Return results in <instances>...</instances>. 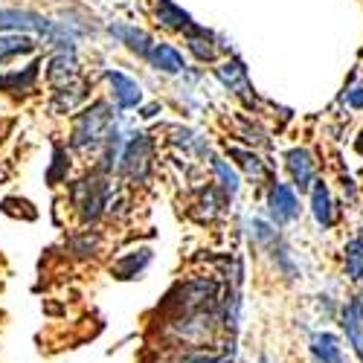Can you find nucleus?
Here are the masks:
<instances>
[{"label": "nucleus", "mask_w": 363, "mask_h": 363, "mask_svg": "<svg viewBox=\"0 0 363 363\" xmlns=\"http://www.w3.org/2000/svg\"><path fill=\"white\" fill-rule=\"evenodd\" d=\"M108 198H111V184L99 174H90L73 186V203L79 206V216L84 224L96 221L105 213Z\"/></svg>", "instance_id": "obj_1"}, {"label": "nucleus", "mask_w": 363, "mask_h": 363, "mask_svg": "<svg viewBox=\"0 0 363 363\" xmlns=\"http://www.w3.org/2000/svg\"><path fill=\"white\" fill-rule=\"evenodd\" d=\"M108 125H111V113L105 102H94L84 113H79L76 119V131H73V145L84 148V145H99L108 137Z\"/></svg>", "instance_id": "obj_2"}, {"label": "nucleus", "mask_w": 363, "mask_h": 363, "mask_svg": "<svg viewBox=\"0 0 363 363\" xmlns=\"http://www.w3.org/2000/svg\"><path fill=\"white\" fill-rule=\"evenodd\" d=\"M151 140L145 137V134H134V140L125 145V151H123V172L131 177V180H137V184H145L148 180V172H151Z\"/></svg>", "instance_id": "obj_3"}, {"label": "nucleus", "mask_w": 363, "mask_h": 363, "mask_svg": "<svg viewBox=\"0 0 363 363\" xmlns=\"http://www.w3.org/2000/svg\"><path fill=\"white\" fill-rule=\"evenodd\" d=\"M0 29H23V33H44L58 41V29L52 21H47L38 12H26V9H0Z\"/></svg>", "instance_id": "obj_4"}, {"label": "nucleus", "mask_w": 363, "mask_h": 363, "mask_svg": "<svg viewBox=\"0 0 363 363\" xmlns=\"http://www.w3.org/2000/svg\"><path fill=\"white\" fill-rule=\"evenodd\" d=\"M340 325L346 331V340L349 346L354 349V354L363 360V302L360 299H352L343 306L340 311Z\"/></svg>", "instance_id": "obj_5"}, {"label": "nucleus", "mask_w": 363, "mask_h": 363, "mask_svg": "<svg viewBox=\"0 0 363 363\" xmlns=\"http://www.w3.org/2000/svg\"><path fill=\"white\" fill-rule=\"evenodd\" d=\"M267 206H270V218L277 224H285V221H294L299 216V203H296V195L291 186L285 184H277L270 189V198H267Z\"/></svg>", "instance_id": "obj_6"}, {"label": "nucleus", "mask_w": 363, "mask_h": 363, "mask_svg": "<svg viewBox=\"0 0 363 363\" xmlns=\"http://www.w3.org/2000/svg\"><path fill=\"white\" fill-rule=\"evenodd\" d=\"M108 29H111V35H113V38H119L128 50H134V52L143 55V58H148L151 50H155V41H151V35L143 33V29H137V26H128V23H111Z\"/></svg>", "instance_id": "obj_7"}, {"label": "nucleus", "mask_w": 363, "mask_h": 363, "mask_svg": "<svg viewBox=\"0 0 363 363\" xmlns=\"http://www.w3.org/2000/svg\"><path fill=\"white\" fill-rule=\"evenodd\" d=\"M108 82L113 84V96H116V105L119 108H137L140 99H143V87L125 76V73H119V70H108Z\"/></svg>", "instance_id": "obj_8"}, {"label": "nucleus", "mask_w": 363, "mask_h": 363, "mask_svg": "<svg viewBox=\"0 0 363 363\" xmlns=\"http://www.w3.org/2000/svg\"><path fill=\"white\" fill-rule=\"evenodd\" d=\"M311 354H314L317 363H346L343 346L331 331H317V335L311 337Z\"/></svg>", "instance_id": "obj_9"}, {"label": "nucleus", "mask_w": 363, "mask_h": 363, "mask_svg": "<svg viewBox=\"0 0 363 363\" xmlns=\"http://www.w3.org/2000/svg\"><path fill=\"white\" fill-rule=\"evenodd\" d=\"M288 169L294 174V184L299 186V192H306L314 180V163H311V155L306 148H294L288 151Z\"/></svg>", "instance_id": "obj_10"}, {"label": "nucleus", "mask_w": 363, "mask_h": 363, "mask_svg": "<svg viewBox=\"0 0 363 363\" xmlns=\"http://www.w3.org/2000/svg\"><path fill=\"white\" fill-rule=\"evenodd\" d=\"M148 262H151V250H148V247H140V250H134V253H125L111 270H113L116 279H134Z\"/></svg>", "instance_id": "obj_11"}, {"label": "nucleus", "mask_w": 363, "mask_h": 363, "mask_svg": "<svg viewBox=\"0 0 363 363\" xmlns=\"http://www.w3.org/2000/svg\"><path fill=\"white\" fill-rule=\"evenodd\" d=\"M148 62L155 65L157 70H163V73H180V70H184V55H180L172 44H155V50H151V55H148Z\"/></svg>", "instance_id": "obj_12"}, {"label": "nucleus", "mask_w": 363, "mask_h": 363, "mask_svg": "<svg viewBox=\"0 0 363 363\" xmlns=\"http://www.w3.org/2000/svg\"><path fill=\"white\" fill-rule=\"evenodd\" d=\"M311 209H314V218L320 227H331L335 216H331V198H328V189L325 184H317L314 192H311Z\"/></svg>", "instance_id": "obj_13"}, {"label": "nucleus", "mask_w": 363, "mask_h": 363, "mask_svg": "<svg viewBox=\"0 0 363 363\" xmlns=\"http://www.w3.org/2000/svg\"><path fill=\"white\" fill-rule=\"evenodd\" d=\"M157 21L163 26H169V29H186L192 23V18L184 9H177L172 0H160V4H157Z\"/></svg>", "instance_id": "obj_14"}, {"label": "nucleus", "mask_w": 363, "mask_h": 363, "mask_svg": "<svg viewBox=\"0 0 363 363\" xmlns=\"http://www.w3.org/2000/svg\"><path fill=\"white\" fill-rule=\"evenodd\" d=\"M346 277L352 282L363 279V238H352L346 245Z\"/></svg>", "instance_id": "obj_15"}, {"label": "nucleus", "mask_w": 363, "mask_h": 363, "mask_svg": "<svg viewBox=\"0 0 363 363\" xmlns=\"http://www.w3.org/2000/svg\"><path fill=\"white\" fill-rule=\"evenodd\" d=\"M38 67L41 65H29L23 73H9V76H0V90H29L38 79Z\"/></svg>", "instance_id": "obj_16"}, {"label": "nucleus", "mask_w": 363, "mask_h": 363, "mask_svg": "<svg viewBox=\"0 0 363 363\" xmlns=\"http://www.w3.org/2000/svg\"><path fill=\"white\" fill-rule=\"evenodd\" d=\"M186 41H189V50L201 58V62H213V55H216V50H213V35L206 33V29H189L186 33Z\"/></svg>", "instance_id": "obj_17"}, {"label": "nucleus", "mask_w": 363, "mask_h": 363, "mask_svg": "<svg viewBox=\"0 0 363 363\" xmlns=\"http://www.w3.org/2000/svg\"><path fill=\"white\" fill-rule=\"evenodd\" d=\"M33 50H35V44L26 35H0V62H6V58L18 55V52H33Z\"/></svg>", "instance_id": "obj_18"}, {"label": "nucleus", "mask_w": 363, "mask_h": 363, "mask_svg": "<svg viewBox=\"0 0 363 363\" xmlns=\"http://www.w3.org/2000/svg\"><path fill=\"white\" fill-rule=\"evenodd\" d=\"M76 76V58L73 52H62V55H55L52 62H50V82H62V79H73Z\"/></svg>", "instance_id": "obj_19"}, {"label": "nucleus", "mask_w": 363, "mask_h": 363, "mask_svg": "<svg viewBox=\"0 0 363 363\" xmlns=\"http://www.w3.org/2000/svg\"><path fill=\"white\" fill-rule=\"evenodd\" d=\"M218 79H221L224 84H230V87H247V73H245V67H241L238 62L221 65V67H218Z\"/></svg>", "instance_id": "obj_20"}, {"label": "nucleus", "mask_w": 363, "mask_h": 363, "mask_svg": "<svg viewBox=\"0 0 363 363\" xmlns=\"http://www.w3.org/2000/svg\"><path fill=\"white\" fill-rule=\"evenodd\" d=\"M174 363H227V357L216 354L213 349H189V352L180 354Z\"/></svg>", "instance_id": "obj_21"}, {"label": "nucleus", "mask_w": 363, "mask_h": 363, "mask_svg": "<svg viewBox=\"0 0 363 363\" xmlns=\"http://www.w3.org/2000/svg\"><path fill=\"white\" fill-rule=\"evenodd\" d=\"M213 169L218 172V177H221V186H224V192L227 195H235L238 192V174L221 160V157H213Z\"/></svg>", "instance_id": "obj_22"}, {"label": "nucleus", "mask_w": 363, "mask_h": 363, "mask_svg": "<svg viewBox=\"0 0 363 363\" xmlns=\"http://www.w3.org/2000/svg\"><path fill=\"white\" fill-rule=\"evenodd\" d=\"M67 169H70V160L65 157V148H62V145H55V163H52V169L47 172V180H50V186L62 184V180L67 177Z\"/></svg>", "instance_id": "obj_23"}, {"label": "nucleus", "mask_w": 363, "mask_h": 363, "mask_svg": "<svg viewBox=\"0 0 363 363\" xmlns=\"http://www.w3.org/2000/svg\"><path fill=\"white\" fill-rule=\"evenodd\" d=\"M230 155H233V157H238V163L245 166V169H247L250 174H256V177L262 174V163H259V157H256V155H250V151H241V148H230Z\"/></svg>", "instance_id": "obj_24"}, {"label": "nucleus", "mask_w": 363, "mask_h": 363, "mask_svg": "<svg viewBox=\"0 0 363 363\" xmlns=\"http://www.w3.org/2000/svg\"><path fill=\"white\" fill-rule=\"evenodd\" d=\"M96 247H99V235H82V238H76L73 241V250L79 253V256H96Z\"/></svg>", "instance_id": "obj_25"}, {"label": "nucleus", "mask_w": 363, "mask_h": 363, "mask_svg": "<svg viewBox=\"0 0 363 363\" xmlns=\"http://www.w3.org/2000/svg\"><path fill=\"white\" fill-rule=\"evenodd\" d=\"M346 102H349L352 108H363V84L354 87V90H349V94H346Z\"/></svg>", "instance_id": "obj_26"}, {"label": "nucleus", "mask_w": 363, "mask_h": 363, "mask_svg": "<svg viewBox=\"0 0 363 363\" xmlns=\"http://www.w3.org/2000/svg\"><path fill=\"white\" fill-rule=\"evenodd\" d=\"M357 151L363 155V131H360V137H357Z\"/></svg>", "instance_id": "obj_27"}, {"label": "nucleus", "mask_w": 363, "mask_h": 363, "mask_svg": "<svg viewBox=\"0 0 363 363\" xmlns=\"http://www.w3.org/2000/svg\"><path fill=\"white\" fill-rule=\"evenodd\" d=\"M259 363H270V360H267V357H262V360H259Z\"/></svg>", "instance_id": "obj_28"}]
</instances>
